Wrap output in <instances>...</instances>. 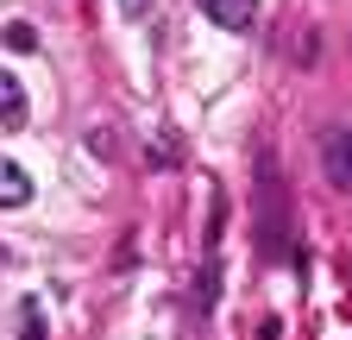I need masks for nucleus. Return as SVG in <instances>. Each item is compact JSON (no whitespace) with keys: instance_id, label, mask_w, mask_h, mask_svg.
Returning <instances> with one entry per match:
<instances>
[{"instance_id":"423d86ee","label":"nucleus","mask_w":352,"mask_h":340,"mask_svg":"<svg viewBox=\"0 0 352 340\" xmlns=\"http://www.w3.org/2000/svg\"><path fill=\"white\" fill-rule=\"evenodd\" d=\"M7 45H13V51H38V32H32V25H7Z\"/></svg>"},{"instance_id":"20e7f679","label":"nucleus","mask_w":352,"mask_h":340,"mask_svg":"<svg viewBox=\"0 0 352 340\" xmlns=\"http://www.w3.org/2000/svg\"><path fill=\"white\" fill-rule=\"evenodd\" d=\"M25 202H32V177L13 158H0V208H25Z\"/></svg>"},{"instance_id":"f03ea898","label":"nucleus","mask_w":352,"mask_h":340,"mask_svg":"<svg viewBox=\"0 0 352 340\" xmlns=\"http://www.w3.org/2000/svg\"><path fill=\"white\" fill-rule=\"evenodd\" d=\"M208 19L220 32H252L258 25V0H208Z\"/></svg>"},{"instance_id":"7ed1b4c3","label":"nucleus","mask_w":352,"mask_h":340,"mask_svg":"<svg viewBox=\"0 0 352 340\" xmlns=\"http://www.w3.org/2000/svg\"><path fill=\"white\" fill-rule=\"evenodd\" d=\"M25 89H19V76L13 70H0V126H25Z\"/></svg>"},{"instance_id":"39448f33","label":"nucleus","mask_w":352,"mask_h":340,"mask_svg":"<svg viewBox=\"0 0 352 340\" xmlns=\"http://www.w3.org/2000/svg\"><path fill=\"white\" fill-rule=\"evenodd\" d=\"M19 315H25V340H44V309L38 303H19Z\"/></svg>"},{"instance_id":"0eeeda50","label":"nucleus","mask_w":352,"mask_h":340,"mask_svg":"<svg viewBox=\"0 0 352 340\" xmlns=\"http://www.w3.org/2000/svg\"><path fill=\"white\" fill-rule=\"evenodd\" d=\"M120 13L126 19H151V0H120Z\"/></svg>"},{"instance_id":"f257e3e1","label":"nucleus","mask_w":352,"mask_h":340,"mask_svg":"<svg viewBox=\"0 0 352 340\" xmlns=\"http://www.w3.org/2000/svg\"><path fill=\"white\" fill-rule=\"evenodd\" d=\"M321 170H327L333 189H352V126H333L321 139Z\"/></svg>"}]
</instances>
